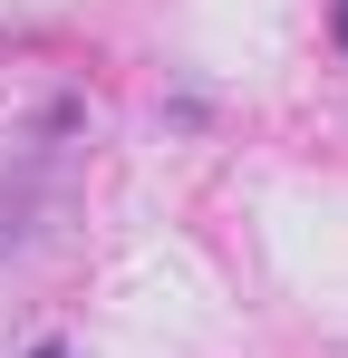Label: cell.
Masks as SVG:
<instances>
[{
    "mask_svg": "<svg viewBox=\"0 0 348 358\" xmlns=\"http://www.w3.org/2000/svg\"><path fill=\"white\" fill-rule=\"evenodd\" d=\"M329 39H339V49H348V0H329Z\"/></svg>",
    "mask_w": 348,
    "mask_h": 358,
    "instance_id": "6da1fadb",
    "label": "cell"
},
{
    "mask_svg": "<svg viewBox=\"0 0 348 358\" xmlns=\"http://www.w3.org/2000/svg\"><path fill=\"white\" fill-rule=\"evenodd\" d=\"M29 358H68V349H58V339H49V349H29Z\"/></svg>",
    "mask_w": 348,
    "mask_h": 358,
    "instance_id": "7a4b0ae2",
    "label": "cell"
}]
</instances>
